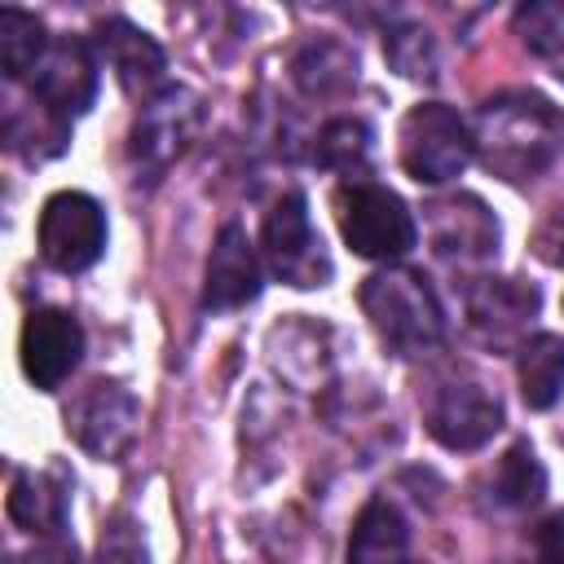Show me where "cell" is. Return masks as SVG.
Returning a JSON list of instances; mask_svg holds the SVG:
<instances>
[{"instance_id": "5b68a950", "label": "cell", "mask_w": 564, "mask_h": 564, "mask_svg": "<svg viewBox=\"0 0 564 564\" xmlns=\"http://www.w3.org/2000/svg\"><path fill=\"white\" fill-rule=\"evenodd\" d=\"M198 123H203V101L198 93L181 88V84H167L159 97H150L132 123V137H128V159L137 172H145L150 181H159L185 150L189 141L198 137Z\"/></svg>"}, {"instance_id": "8992f818", "label": "cell", "mask_w": 564, "mask_h": 564, "mask_svg": "<svg viewBox=\"0 0 564 564\" xmlns=\"http://www.w3.org/2000/svg\"><path fill=\"white\" fill-rule=\"evenodd\" d=\"M260 251L264 264L273 269L278 282L286 286H326L330 282V256L308 220V203L304 194H282L269 216H264V234H260Z\"/></svg>"}, {"instance_id": "4fadbf2b", "label": "cell", "mask_w": 564, "mask_h": 564, "mask_svg": "<svg viewBox=\"0 0 564 564\" xmlns=\"http://www.w3.org/2000/svg\"><path fill=\"white\" fill-rule=\"evenodd\" d=\"M538 308H542L538 286L520 282V278H480L467 291V322L494 348L516 344L529 330V322L538 317Z\"/></svg>"}, {"instance_id": "6da1fadb", "label": "cell", "mask_w": 564, "mask_h": 564, "mask_svg": "<svg viewBox=\"0 0 564 564\" xmlns=\"http://www.w3.org/2000/svg\"><path fill=\"white\" fill-rule=\"evenodd\" d=\"M471 141L502 181H533L564 154V110L542 93H498L476 110Z\"/></svg>"}, {"instance_id": "7402d4cb", "label": "cell", "mask_w": 564, "mask_h": 564, "mask_svg": "<svg viewBox=\"0 0 564 564\" xmlns=\"http://www.w3.org/2000/svg\"><path fill=\"white\" fill-rule=\"evenodd\" d=\"M366 154H370V128L361 119H330L313 145V159L335 172H361Z\"/></svg>"}, {"instance_id": "603a6c76", "label": "cell", "mask_w": 564, "mask_h": 564, "mask_svg": "<svg viewBox=\"0 0 564 564\" xmlns=\"http://www.w3.org/2000/svg\"><path fill=\"white\" fill-rule=\"evenodd\" d=\"M511 26L538 57L564 53V0H524L511 13Z\"/></svg>"}, {"instance_id": "484cf974", "label": "cell", "mask_w": 564, "mask_h": 564, "mask_svg": "<svg viewBox=\"0 0 564 564\" xmlns=\"http://www.w3.org/2000/svg\"><path fill=\"white\" fill-rule=\"evenodd\" d=\"M533 555L538 564H564V511H551L533 529Z\"/></svg>"}, {"instance_id": "7a4b0ae2", "label": "cell", "mask_w": 564, "mask_h": 564, "mask_svg": "<svg viewBox=\"0 0 564 564\" xmlns=\"http://www.w3.org/2000/svg\"><path fill=\"white\" fill-rule=\"evenodd\" d=\"M361 308L375 326V335L397 352V357H419L441 344L445 335V313L427 286L423 273L414 269H379L361 282Z\"/></svg>"}, {"instance_id": "44dd1931", "label": "cell", "mask_w": 564, "mask_h": 564, "mask_svg": "<svg viewBox=\"0 0 564 564\" xmlns=\"http://www.w3.org/2000/svg\"><path fill=\"white\" fill-rule=\"evenodd\" d=\"M48 44L53 40L44 35V26H40L35 13L13 9V4L0 9V66H4L9 79H31V70L48 53Z\"/></svg>"}, {"instance_id": "277c9868", "label": "cell", "mask_w": 564, "mask_h": 564, "mask_svg": "<svg viewBox=\"0 0 564 564\" xmlns=\"http://www.w3.org/2000/svg\"><path fill=\"white\" fill-rule=\"evenodd\" d=\"M401 167L405 176H414L419 185H445L454 181L471 154H476V141H471V128L458 110H449L445 101H419L405 110L401 119Z\"/></svg>"}, {"instance_id": "5bb4252c", "label": "cell", "mask_w": 564, "mask_h": 564, "mask_svg": "<svg viewBox=\"0 0 564 564\" xmlns=\"http://www.w3.org/2000/svg\"><path fill=\"white\" fill-rule=\"evenodd\" d=\"M260 295V256L251 238L238 225H225L212 242L207 273H203V308L207 313H229L242 308Z\"/></svg>"}, {"instance_id": "4316f807", "label": "cell", "mask_w": 564, "mask_h": 564, "mask_svg": "<svg viewBox=\"0 0 564 564\" xmlns=\"http://www.w3.org/2000/svg\"><path fill=\"white\" fill-rule=\"evenodd\" d=\"M9 564H79V555H75V542H66V538H44L40 546H31V551H22V555H9Z\"/></svg>"}, {"instance_id": "52a82bcc", "label": "cell", "mask_w": 564, "mask_h": 564, "mask_svg": "<svg viewBox=\"0 0 564 564\" xmlns=\"http://www.w3.org/2000/svg\"><path fill=\"white\" fill-rule=\"evenodd\" d=\"M40 256L62 273H84L106 251V212L93 194L62 189L40 207L35 225Z\"/></svg>"}, {"instance_id": "2e32d148", "label": "cell", "mask_w": 564, "mask_h": 564, "mask_svg": "<svg viewBox=\"0 0 564 564\" xmlns=\"http://www.w3.org/2000/svg\"><path fill=\"white\" fill-rule=\"evenodd\" d=\"M9 520L35 538H62L66 529V489L48 471H13L9 480Z\"/></svg>"}, {"instance_id": "3957f363", "label": "cell", "mask_w": 564, "mask_h": 564, "mask_svg": "<svg viewBox=\"0 0 564 564\" xmlns=\"http://www.w3.org/2000/svg\"><path fill=\"white\" fill-rule=\"evenodd\" d=\"M335 220L344 242L366 260H397L419 242L410 207L375 181H344L335 189Z\"/></svg>"}, {"instance_id": "8fae6325", "label": "cell", "mask_w": 564, "mask_h": 564, "mask_svg": "<svg viewBox=\"0 0 564 564\" xmlns=\"http://www.w3.org/2000/svg\"><path fill=\"white\" fill-rule=\"evenodd\" d=\"M84 357V326L66 308H35L22 326V370L40 392H53L70 379Z\"/></svg>"}, {"instance_id": "cb8c5ba5", "label": "cell", "mask_w": 564, "mask_h": 564, "mask_svg": "<svg viewBox=\"0 0 564 564\" xmlns=\"http://www.w3.org/2000/svg\"><path fill=\"white\" fill-rule=\"evenodd\" d=\"M383 53H388L392 70H401L405 79H436L441 57H436L432 31H423V26H414V22H401V26H392V31L383 35Z\"/></svg>"}, {"instance_id": "ffe728a7", "label": "cell", "mask_w": 564, "mask_h": 564, "mask_svg": "<svg viewBox=\"0 0 564 564\" xmlns=\"http://www.w3.org/2000/svg\"><path fill=\"white\" fill-rule=\"evenodd\" d=\"M489 494L507 511H524V507H538L542 502V494H546V467L538 463V454H533L529 441H516L498 458L494 480H489Z\"/></svg>"}, {"instance_id": "d4e9b609", "label": "cell", "mask_w": 564, "mask_h": 564, "mask_svg": "<svg viewBox=\"0 0 564 564\" xmlns=\"http://www.w3.org/2000/svg\"><path fill=\"white\" fill-rule=\"evenodd\" d=\"M97 564H150L145 533L128 511H115L97 538Z\"/></svg>"}, {"instance_id": "ba28073f", "label": "cell", "mask_w": 564, "mask_h": 564, "mask_svg": "<svg viewBox=\"0 0 564 564\" xmlns=\"http://www.w3.org/2000/svg\"><path fill=\"white\" fill-rule=\"evenodd\" d=\"M26 84H31V101H40L48 115H57V119L84 115L93 106V97H97L93 44L79 40V35H57Z\"/></svg>"}, {"instance_id": "30bf717a", "label": "cell", "mask_w": 564, "mask_h": 564, "mask_svg": "<svg viewBox=\"0 0 564 564\" xmlns=\"http://www.w3.org/2000/svg\"><path fill=\"white\" fill-rule=\"evenodd\" d=\"M137 423H141V405L137 397L115 383V379H97L79 401L75 410L66 414V427L70 436L93 454V458H119L132 436H137Z\"/></svg>"}, {"instance_id": "e0dca14e", "label": "cell", "mask_w": 564, "mask_h": 564, "mask_svg": "<svg viewBox=\"0 0 564 564\" xmlns=\"http://www.w3.org/2000/svg\"><path fill=\"white\" fill-rule=\"evenodd\" d=\"M405 555H410V529L401 511L388 498L366 502V511L352 524L348 564H410Z\"/></svg>"}, {"instance_id": "9a60e30c", "label": "cell", "mask_w": 564, "mask_h": 564, "mask_svg": "<svg viewBox=\"0 0 564 564\" xmlns=\"http://www.w3.org/2000/svg\"><path fill=\"white\" fill-rule=\"evenodd\" d=\"M427 234L441 256L489 260L498 251V220L476 194H454L427 207Z\"/></svg>"}, {"instance_id": "ac0fdd59", "label": "cell", "mask_w": 564, "mask_h": 564, "mask_svg": "<svg viewBox=\"0 0 564 564\" xmlns=\"http://www.w3.org/2000/svg\"><path fill=\"white\" fill-rule=\"evenodd\" d=\"M516 379L529 410H551L564 392V335L538 330L533 339H524L516 357Z\"/></svg>"}, {"instance_id": "7c38bea8", "label": "cell", "mask_w": 564, "mask_h": 564, "mask_svg": "<svg viewBox=\"0 0 564 564\" xmlns=\"http://www.w3.org/2000/svg\"><path fill=\"white\" fill-rule=\"evenodd\" d=\"M93 44H97V53L110 62V70H115V79H119V88L128 93V97H159L167 84H163V70H167V57H163V48H159V40L154 35H145L141 26H132L128 18H106V22H97V31H93Z\"/></svg>"}, {"instance_id": "d6986e66", "label": "cell", "mask_w": 564, "mask_h": 564, "mask_svg": "<svg viewBox=\"0 0 564 564\" xmlns=\"http://www.w3.org/2000/svg\"><path fill=\"white\" fill-rule=\"evenodd\" d=\"M291 70H295V84L308 97H339V93H348L357 84V53L344 40L322 35V40H308L295 53Z\"/></svg>"}, {"instance_id": "9c48e42d", "label": "cell", "mask_w": 564, "mask_h": 564, "mask_svg": "<svg viewBox=\"0 0 564 564\" xmlns=\"http://www.w3.org/2000/svg\"><path fill=\"white\" fill-rule=\"evenodd\" d=\"M502 427L498 397L476 379H449L427 401V432L445 449H480Z\"/></svg>"}]
</instances>
